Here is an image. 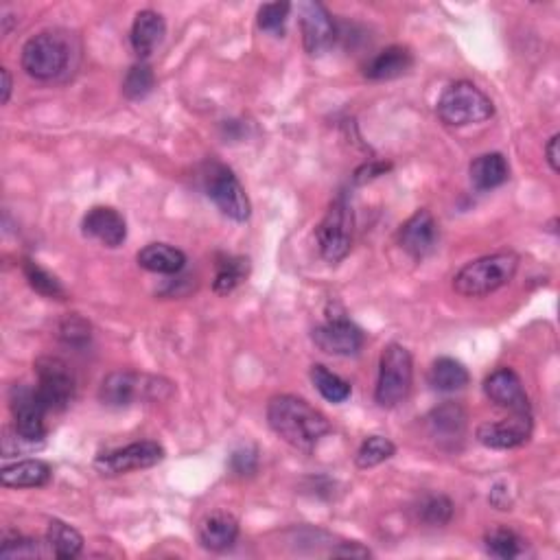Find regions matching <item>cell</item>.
I'll use <instances>...</instances> for the list:
<instances>
[{
	"label": "cell",
	"mask_w": 560,
	"mask_h": 560,
	"mask_svg": "<svg viewBox=\"0 0 560 560\" xmlns=\"http://www.w3.org/2000/svg\"><path fill=\"white\" fill-rule=\"evenodd\" d=\"M267 425L280 440L302 453H313L331 434L329 418L294 394L274 396L267 405Z\"/></svg>",
	"instance_id": "1"
},
{
	"label": "cell",
	"mask_w": 560,
	"mask_h": 560,
	"mask_svg": "<svg viewBox=\"0 0 560 560\" xmlns=\"http://www.w3.org/2000/svg\"><path fill=\"white\" fill-rule=\"evenodd\" d=\"M519 270L515 252H497L466 263L453 278V289L464 298H484L506 287Z\"/></svg>",
	"instance_id": "2"
},
{
	"label": "cell",
	"mask_w": 560,
	"mask_h": 560,
	"mask_svg": "<svg viewBox=\"0 0 560 560\" xmlns=\"http://www.w3.org/2000/svg\"><path fill=\"white\" fill-rule=\"evenodd\" d=\"M73 55V42L66 33L44 31L33 35L22 46L20 64L29 77L38 81H53L68 73Z\"/></svg>",
	"instance_id": "3"
},
{
	"label": "cell",
	"mask_w": 560,
	"mask_h": 560,
	"mask_svg": "<svg viewBox=\"0 0 560 560\" xmlns=\"http://www.w3.org/2000/svg\"><path fill=\"white\" fill-rule=\"evenodd\" d=\"M436 112L445 125L466 127L488 121L495 114V105L486 92L471 81H455L440 95Z\"/></svg>",
	"instance_id": "4"
},
{
	"label": "cell",
	"mask_w": 560,
	"mask_h": 560,
	"mask_svg": "<svg viewBox=\"0 0 560 560\" xmlns=\"http://www.w3.org/2000/svg\"><path fill=\"white\" fill-rule=\"evenodd\" d=\"M414 361L410 350L401 344H388L379 359V379L375 401L381 407H396L412 392Z\"/></svg>",
	"instance_id": "5"
},
{
	"label": "cell",
	"mask_w": 560,
	"mask_h": 560,
	"mask_svg": "<svg viewBox=\"0 0 560 560\" xmlns=\"http://www.w3.org/2000/svg\"><path fill=\"white\" fill-rule=\"evenodd\" d=\"M315 241L326 263L344 261L353 248V213L342 197L326 210L320 226L315 228Z\"/></svg>",
	"instance_id": "6"
},
{
	"label": "cell",
	"mask_w": 560,
	"mask_h": 560,
	"mask_svg": "<svg viewBox=\"0 0 560 560\" xmlns=\"http://www.w3.org/2000/svg\"><path fill=\"white\" fill-rule=\"evenodd\" d=\"M206 195L215 202V206L230 217L232 221H248L252 215V206L248 200V193L241 186L239 178L224 165H210L206 175Z\"/></svg>",
	"instance_id": "7"
},
{
	"label": "cell",
	"mask_w": 560,
	"mask_h": 560,
	"mask_svg": "<svg viewBox=\"0 0 560 560\" xmlns=\"http://www.w3.org/2000/svg\"><path fill=\"white\" fill-rule=\"evenodd\" d=\"M35 375H38V392L46 412H62L75 399V377L70 368L57 357H40L35 361Z\"/></svg>",
	"instance_id": "8"
},
{
	"label": "cell",
	"mask_w": 560,
	"mask_h": 560,
	"mask_svg": "<svg viewBox=\"0 0 560 560\" xmlns=\"http://www.w3.org/2000/svg\"><path fill=\"white\" fill-rule=\"evenodd\" d=\"M9 410L14 416V431L20 440L35 445L46 438V407L35 388H29L27 383H16L9 390Z\"/></svg>",
	"instance_id": "9"
},
{
	"label": "cell",
	"mask_w": 560,
	"mask_h": 560,
	"mask_svg": "<svg viewBox=\"0 0 560 560\" xmlns=\"http://www.w3.org/2000/svg\"><path fill=\"white\" fill-rule=\"evenodd\" d=\"M162 379L143 377L132 370H116L103 379L99 388V401L108 407H130L140 396H158V390L165 388L160 385Z\"/></svg>",
	"instance_id": "10"
},
{
	"label": "cell",
	"mask_w": 560,
	"mask_h": 560,
	"mask_svg": "<svg viewBox=\"0 0 560 560\" xmlns=\"http://www.w3.org/2000/svg\"><path fill=\"white\" fill-rule=\"evenodd\" d=\"M165 460V449L154 440H140L132 442L123 449H116L110 453H103L95 460V469L101 475H123L132 471L151 469V466Z\"/></svg>",
	"instance_id": "11"
},
{
	"label": "cell",
	"mask_w": 560,
	"mask_h": 560,
	"mask_svg": "<svg viewBox=\"0 0 560 560\" xmlns=\"http://www.w3.org/2000/svg\"><path fill=\"white\" fill-rule=\"evenodd\" d=\"M298 16L305 51L313 57H320L326 51H331L337 40V29L329 9L322 3H315V0H307V3L298 5Z\"/></svg>",
	"instance_id": "12"
},
{
	"label": "cell",
	"mask_w": 560,
	"mask_h": 560,
	"mask_svg": "<svg viewBox=\"0 0 560 560\" xmlns=\"http://www.w3.org/2000/svg\"><path fill=\"white\" fill-rule=\"evenodd\" d=\"M311 340L326 355L350 357V355L359 353L366 337H364V331H361L359 326L350 322L348 318H342V315H335L333 318L331 315V318L324 324L315 326L311 333Z\"/></svg>",
	"instance_id": "13"
},
{
	"label": "cell",
	"mask_w": 560,
	"mask_h": 560,
	"mask_svg": "<svg viewBox=\"0 0 560 560\" xmlns=\"http://www.w3.org/2000/svg\"><path fill=\"white\" fill-rule=\"evenodd\" d=\"M484 394L490 403L501 407V410H508L510 414H532L530 399L515 370L497 368L493 375L486 377Z\"/></svg>",
	"instance_id": "14"
},
{
	"label": "cell",
	"mask_w": 560,
	"mask_h": 560,
	"mask_svg": "<svg viewBox=\"0 0 560 560\" xmlns=\"http://www.w3.org/2000/svg\"><path fill=\"white\" fill-rule=\"evenodd\" d=\"M532 436V414H512L499 423H484L477 427L475 438L488 449H517Z\"/></svg>",
	"instance_id": "15"
},
{
	"label": "cell",
	"mask_w": 560,
	"mask_h": 560,
	"mask_svg": "<svg viewBox=\"0 0 560 560\" xmlns=\"http://www.w3.org/2000/svg\"><path fill=\"white\" fill-rule=\"evenodd\" d=\"M401 248L414 256V259H425L438 245V224L429 210H416V213L405 221L399 230Z\"/></svg>",
	"instance_id": "16"
},
{
	"label": "cell",
	"mask_w": 560,
	"mask_h": 560,
	"mask_svg": "<svg viewBox=\"0 0 560 560\" xmlns=\"http://www.w3.org/2000/svg\"><path fill=\"white\" fill-rule=\"evenodd\" d=\"M427 427L429 434L434 438L438 445L453 449L455 445H460L466 431V412L460 403L447 401L434 410L429 412L427 416Z\"/></svg>",
	"instance_id": "17"
},
{
	"label": "cell",
	"mask_w": 560,
	"mask_h": 560,
	"mask_svg": "<svg viewBox=\"0 0 560 560\" xmlns=\"http://www.w3.org/2000/svg\"><path fill=\"white\" fill-rule=\"evenodd\" d=\"M84 235L101 241L108 248H119L127 239V224L125 217L110 206H95L90 208L84 221H81Z\"/></svg>",
	"instance_id": "18"
},
{
	"label": "cell",
	"mask_w": 560,
	"mask_h": 560,
	"mask_svg": "<svg viewBox=\"0 0 560 560\" xmlns=\"http://www.w3.org/2000/svg\"><path fill=\"white\" fill-rule=\"evenodd\" d=\"M414 66V55L407 46H388L364 66V75L370 81H390L407 75Z\"/></svg>",
	"instance_id": "19"
},
{
	"label": "cell",
	"mask_w": 560,
	"mask_h": 560,
	"mask_svg": "<svg viewBox=\"0 0 560 560\" xmlns=\"http://www.w3.org/2000/svg\"><path fill=\"white\" fill-rule=\"evenodd\" d=\"M165 33H167L165 18H162L158 11H151V9L138 11L130 33L132 49L136 51L138 57H143L145 60V57L154 53L162 44V40H165Z\"/></svg>",
	"instance_id": "20"
},
{
	"label": "cell",
	"mask_w": 560,
	"mask_h": 560,
	"mask_svg": "<svg viewBox=\"0 0 560 560\" xmlns=\"http://www.w3.org/2000/svg\"><path fill=\"white\" fill-rule=\"evenodd\" d=\"M239 536V521L228 512H213L200 523V543L210 552H226Z\"/></svg>",
	"instance_id": "21"
},
{
	"label": "cell",
	"mask_w": 560,
	"mask_h": 560,
	"mask_svg": "<svg viewBox=\"0 0 560 560\" xmlns=\"http://www.w3.org/2000/svg\"><path fill=\"white\" fill-rule=\"evenodd\" d=\"M138 265L154 274H178L186 265V254L169 243H149L136 256Z\"/></svg>",
	"instance_id": "22"
},
{
	"label": "cell",
	"mask_w": 560,
	"mask_h": 560,
	"mask_svg": "<svg viewBox=\"0 0 560 560\" xmlns=\"http://www.w3.org/2000/svg\"><path fill=\"white\" fill-rule=\"evenodd\" d=\"M53 469L44 460H22L0 471V482L7 488H40L51 482Z\"/></svg>",
	"instance_id": "23"
},
{
	"label": "cell",
	"mask_w": 560,
	"mask_h": 560,
	"mask_svg": "<svg viewBox=\"0 0 560 560\" xmlns=\"http://www.w3.org/2000/svg\"><path fill=\"white\" fill-rule=\"evenodd\" d=\"M469 173L477 191H490L508 182L510 165L501 154H484V156H477L471 162Z\"/></svg>",
	"instance_id": "24"
},
{
	"label": "cell",
	"mask_w": 560,
	"mask_h": 560,
	"mask_svg": "<svg viewBox=\"0 0 560 560\" xmlns=\"http://www.w3.org/2000/svg\"><path fill=\"white\" fill-rule=\"evenodd\" d=\"M471 381L469 370L462 361L453 357H440L429 370V385L438 392H458Z\"/></svg>",
	"instance_id": "25"
},
{
	"label": "cell",
	"mask_w": 560,
	"mask_h": 560,
	"mask_svg": "<svg viewBox=\"0 0 560 560\" xmlns=\"http://www.w3.org/2000/svg\"><path fill=\"white\" fill-rule=\"evenodd\" d=\"M46 545L53 552L55 558H77L84 550V536H81L73 525H68L60 519L49 521V528H46Z\"/></svg>",
	"instance_id": "26"
},
{
	"label": "cell",
	"mask_w": 560,
	"mask_h": 560,
	"mask_svg": "<svg viewBox=\"0 0 560 560\" xmlns=\"http://www.w3.org/2000/svg\"><path fill=\"white\" fill-rule=\"evenodd\" d=\"M250 272V261L243 259V256H224L217 263V274L213 289L217 296H228L235 291Z\"/></svg>",
	"instance_id": "27"
},
{
	"label": "cell",
	"mask_w": 560,
	"mask_h": 560,
	"mask_svg": "<svg viewBox=\"0 0 560 560\" xmlns=\"http://www.w3.org/2000/svg\"><path fill=\"white\" fill-rule=\"evenodd\" d=\"M311 381L315 385V390H318L329 403H344L350 399V392H353L348 381H344L340 375H335V372H331L322 364H315L311 368Z\"/></svg>",
	"instance_id": "28"
},
{
	"label": "cell",
	"mask_w": 560,
	"mask_h": 560,
	"mask_svg": "<svg viewBox=\"0 0 560 560\" xmlns=\"http://www.w3.org/2000/svg\"><path fill=\"white\" fill-rule=\"evenodd\" d=\"M396 453L394 442L385 436H368L355 455L359 469H375V466L388 462Z\"/></svg>",
	"instance_id": "29"
},
{
	"label": "cell",
	"mask_w": 560,
	"mask_h": 560,
	"mask_svg": "<svg viewBox=\"0 0 560 560\" xmlns=\"http://www.w3.org/2000/svg\"><path fill=\"white\" fill-rule=\"evenodd\" d=\"M484 547L490 556L501 558V560H510V558H517L523 554L521 536L508 528H495V530L486 532Z\"/></svg>",
	"instance_id": "30"
},
{
	"label": "cell",
	"mask_w": 560,
	"mask_h": 560,
	"mask_svg": "<svg viewBox=\"0 0 560 560\" xmlns=\"http://www.w3.org/2000/svg\"><path fill=\"white\" fill-rule=\"evenodd\" d=\"M416 515L431 528H442L453 519V501L445 495H425L420 499Z\"/></svg>",
	"instance_id": "31"
},
{
	"label": "cell",
	"mask_w": 560,
	"mask_h": 560,
	"mask_svg": "<svg viewBox=\"0 0 560 560\" xmlns=\"http://www.w3.org/2000/svg\"><path fill=\"white\" fill-rule=\"evenodd\" d=\"M22 270H25V278H27L29 287L33 291H38L40 296L55 298V300H64L66 298L64 285L51 272H46L44 267H40L38 263L25 261V265H22Z\"/></svg>",
	"instance_id": "32"
},
{
	"label": "cell",
	"mask_w": 560,
	"mask_h": 560,
	"mask_svg": "<svg viewBox=\"0 0 560 560\" xmlns=\"http://www.w3.org/2000/svg\"><path fill=\"white\" fill-rule=\"evenodd\" d=\"M156 86V75L147 62L134 64L123 79V95L130 101L145 99Z\"/></svg>",
	"instance_id": "33"
},
{
	"label": "cell",
	"mask_w": 560,
	"mask_h": 560,
	"mask_svg": "<svg viewBox=\"0 0 560 560\" xmlns=\"http://www.w3.org/2000/svg\"><path fill=\"white\" fill-rule=\"evenodd\" d=\"M289 11L291 5L289 3H267L259 9V27L267 33H274L280 35L285 31L287 25V18H289Z\"/></svg>",
	"instance_id": "34"
},
{
	"label": "cell",
	"mask_w": 560,
	"mask_h": 560,
	"mask_svg": "<svg viewBox=\"0 0 560 560\" xmlns=\"http://www.w3.org/2000/svg\"><path fill=\"white\" fill-rule=\"evenodd\" d=\"M40 545L25 539V536H5L3 539V547H0V556L3 558H33V556H40Z\"/></svg>",
	"instance_id": "35"
},
{
	"label": "cell",
	"mask_w": 560,
	"mask_h": 560,
	"mask_svg": "<svg viewBox=\"0 0 560 560\" xmlns=\"http://www.w3.org/2000/svg\"><path fill=\"white\" fill-rule=\"evenodd\" d=\"M60 337L70 346H84L90 342V324L79 315H68L60 326Z\"/></svg>",
	"instance_id": "36"
},
{
	"label": "cell",
	"mask_w": 560,
	"mask_h": 560,
	"mask_svg": "<svg viewBox=\"0 0 560 560\" xmlns=\"http://www.w3.org/2000/svg\"><path fill=\"white\" fill-rule=\"evenodd\" d=\"M230 469L235 471L239 477H250L259 471V451L256 447H239L230 458Z\"/></svg>",
	"instance_id": "37"
},
{
	"label": "cell",
	"mask_w": 560,
	"mask_h": 560,
	"mask_svg": "<svg viewBox=\"0 0 560 560\" xmlns=\"http://www.w3.org/2000/svg\"><path fill=\"white\" fill-rule=\"evenodd\" d=\"M490 506L497 508V510H510L512 508V495H510V488L506 482H499L493 486L488 495Z\"/></svg>",
	"instance_id": "38"
},
{
	"label": "cell",
	"mask_w": 560,
	"mask_h": 560,
	"mask_svg": "<svg viewBox=\"0 0 560 560\" xmlns=\"http://www.w3.org/2000/svg\"><path fill=\"white\" fill-rule=\"evenodd\" d=\"M331 556H337V558H370L372 552L368 550V547L359 545V543H340L331 552Z\"/></svg>",
	"instance_id": "39"
},
{
	"label": "cell",
	"mask_w": 560,
	"mask_h": 560,
	"mask_svg": "<svg viewBox=\"0 0 560 560\" xmlns=\"http://www.w3.org/2000/svg\"><path fill=\"white\" fill-rule=\"evenodd\" d=\"M390 165H383V162H372V165H364L357 173H355V180L357 182H366L372 178H379V175L388 173Z\"/></svg>",
	"instance_id": "40"
},
{
	"label": "cell",
	"mask_w": 560,
	"mask_h": 560,
	"mask_svg": "<svg viewBox=\"0 0 560 560\" xmlns=\"http://www.w3.org/2000/svg\"><path fill=\"white\" fill-rule=\"evenodd\" d=\"M558 143H560V136H558V134H554V136L550 138V143H547V147H545L547 162H550V167H552V171H554V173H558V171H560V162H558V158H560V151H558Z\"/></svg>",
	"instance_id": "41"
},
{
	"label": "cell",
	"mask_w": 560,
	"mask_h": 560,
	"mask_svg": "<svg viewBox=\"0 0 560 560\" xmlns=\"http://www.w3.org/2000/svg\"><path fill=\"white\" fill-rule=\"evenodd\" d=\"M0 77H3V86H0V103L7 105L11 90H14V79H11V73L7 68H0Z\"/></svg>",
	"instance_id": "42"
}]
</instances>
